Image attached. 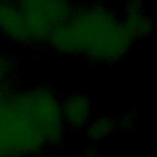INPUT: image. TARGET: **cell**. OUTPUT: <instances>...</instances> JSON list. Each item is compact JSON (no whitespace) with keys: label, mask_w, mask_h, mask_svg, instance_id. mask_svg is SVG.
I'll use <instances>...</instances> for the list:
<instances>
[{"label":"cell","mask_w":157,"mask_h":157,"mask_svg":"<svg viewBox=\"0 0 157 157\" xmlns=\"http://www.w3.org/2000/svg\"><path fill=\"white\" fill-rule=\"evenodd\" d=\"M120 16L135 43L146 39L153 32L155 21L145 6V0H125Z\"/></svg>","instance_id":"obj_6"},{"label":"cell","mask_w":157,"mask_h":157,"mask_svg":"<svg viewBox=\"0 0 157 157\" xmlns=\"http://www.w3.org/2000/svg\"><path fill=\"white\" fill-rule=\"evenodd\" d=\"M38 157H60V156L54 153V152H47V153H43V155L38 156Z\"/></svg>","instance_id":"obj_9"},{"label":"cell","mask_w":157,"mask_h":157,"mask_svg":"<svg viewBox=\"0 0 157 157\" xmlns=\"http://www.w3.org/2000/svg\"><path fill=\"white\" fill-rule=\"evenodd\" d=\"M134 44L120 13L102 0H81L50 34L45 47L92 64L113 65L123 60Z\"/></svg>","instance_id":"obj_2"},{"label":"cell","mask_w":157,"mask_h":157,"mask_svg":"<svg viewBox=\"0 0 157 157\" xmlns=\"http://www.w3.org/2000/svg\"><path fill=\"white\" fill-rule=\"evenodd\" d=\"M13 74L15 66L11 58L0 53V96L13 87Z\"/></svg>","instance_id":"obj_8"},{"label":"cell","mask_w":157,"mask_h":157,"mask_svg":"<svg viewBox=\"0 0 157 157\" xmlns=\"http://www.w3.org/2000/svg\"><path fill=\"white\" fill-rule=\"evenodd\" d=\"M115 129V121L110 117L92 118L88 125L83 129L90 140L94 142H101L107 140Z\"/></svg>","instance_id":"obj_7"},{"label":"cell","mask_w":157,"mask_h":157,"mask_svg":"<svg viewBox=\"0 0 157 157\" xmlns=\"http://www.w3.org/2000/svg\"><path fill=\"white\" fill-rule=\"evenodd\" d=\"M29 28L34 45H45L50 34L66 20L76 0H15Z\"/></svg>","instance_id":"obj_3"},{"label":"cell","mask_w":157,"mask_h":157,"mask_svg":"<svg viewBox=\"0 0 157 157\" xmlns=\"http://www.w3.org/2000/svg\"><path fill=\"white\" fill-rule=\"evenodd\" d=\"M0 157H22V156H13V155H0Z\"/></svg>","instance_id":"obj_10"},{"label":"cell","mask_w":157,"mask_h":157,"mask_svg":"<svg viewBox=\"0 0 157 157\" xmlns=\"http://www.w3.org/2000/svg\"><path fill=\"white\" fill-rule=\"evenodd\" d=\"M65 131L52 87H12L0 96V155L38 157L58 147Z\"/></svg>","instance_id":"obj_1"},{"label":"cell","mask_w":157,"mask_h":157,"mask_svg":"<svg viewBox=\"0 0 157 157\" xmlns=\"http://www.w3.org/2000/svg\"><path fill=\"white\" fill-rule=\"evenodd\" d=\"M60 112L66 130H83L93 118L91 98L81 92H71L60 98Z\"/></svg>","instance_id":"obj_5"},{"label":"cell","mask_w":157,"mask_h":157,"mask_svg":"<svg viewBox=\"0 0 157 157\" xmlns=\"http://www.w3.org/2000/svg\"><path fill=\"white\" fill-rule=\"evenodd\" d=\"M0 37L16 47H32L33 38L15 0H0Z\"/></svg>","instance_id":"obj_4"}]
</instances>
